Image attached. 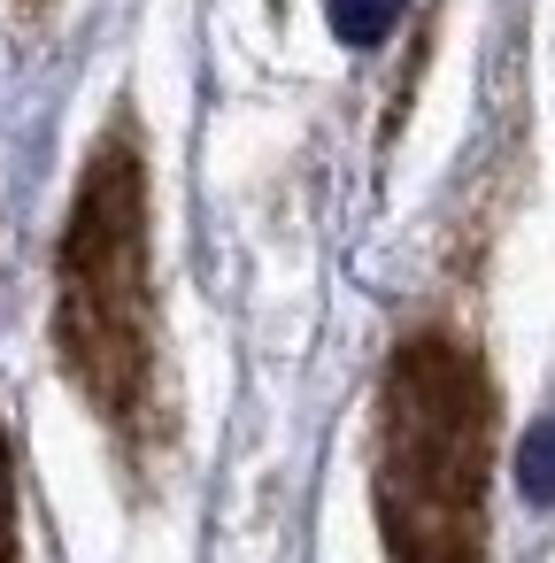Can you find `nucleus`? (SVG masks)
<instances>
[{"label":"nucleus","instance_id":"obj_1","mask_svg":"<svg viewBox=\"0 0 555 563\" xmlns=\"http://www.w3.org/2000/svg\"><path fill=\"white\" fill-rule=\"evenodd\" d=\"M47 347L63 386L101 424L116 471L147 494L178 440V401H170L163 301H155V178L132 101H116V117L93 132L70 178L55 224Z\"/></svg>","mask_w":555,"mask_h":563},{"label":"nucleus","instance_id":"obj_2","mask_svg":"<svg viewBox=\"0 0 555 563\" xmlns=\"http://www.w3.org/2000/svg\"><path fill=\"white\" fill-rule=\"evenodd\" d=\"M493 386L470 340L409 332L370 417V517L386 563H486Z\"/></svg>","mask_w":555,"mask_h":563},{"label":"nucleus","instance_id":"obj_3","mask_svg":"<svg viewBox=\"0 0 555 563\" xmlns=\"http://www.w3.org/2000/svg\"><path fill=\"white\" fill-rule=\"evenodd\" d=\"M0 563H24V471H16L9 409H0Z\"/></svg>","mask_w":555,"mask_h":563},{"label":"nucleus","instance_id":"obj_4","mask_svg":"<svg viewBox=\"0 0 555 563\" xmlns=\"http://www.w3.org/2000/svg\"><path fill=\"white\" fill-rule=\"evenodd\" d=\"M401 9H409V0H324V16H332V32L347 47H378L401 24Z\"/></svg>","mask_w":555,"mask_h":563},{"label":"nucleus","instance_id":"obj_5","mask_svg":"<svg viewBox=\"0 0 555 563\" xmlns=\"http://www.w3.org/2000/svg\"><path fill=\"white\" fill-rule=\"evenodd\" d=\"M517 486H524V501H555V417H540L524 440H517Z\"/></svg>","mask_w":555,"mask_h":563},{"label":"nucleus","instance_id":"obj_6","mask_svg":"<svg viewBox=\"0 0 555 563\" xmlns=\"http://www.w3.org/2000/svg\"><path fill=\"white\" fill-rule=\"evenodd\" d=\"M9 9H16V16H24V24H40V16H47V9H55V0H9Z\"/></svg>","mask_w":555,"mask_h":563}]
</instances>
